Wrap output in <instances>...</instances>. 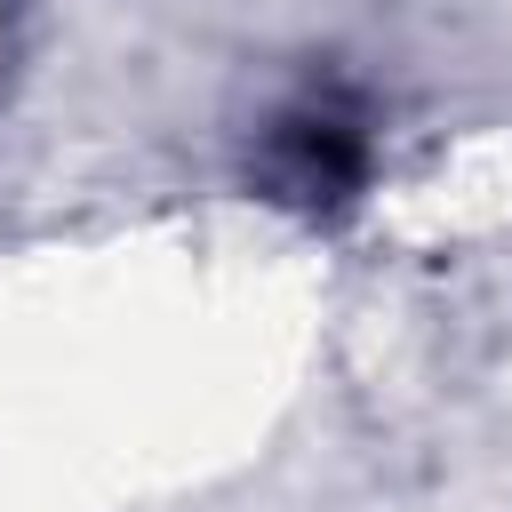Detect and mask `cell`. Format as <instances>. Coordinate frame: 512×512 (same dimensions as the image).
I'll use <instances>...</instances> for the list:
<instances>
[{
  "mask_svg": "<svg viewBox=\"0 0 512 512\" xmlns=\"http://www.w3.org/2000/svg\"><path fill=\"white\" fill-rule=\"evenodd\" d=\"M352 168H360V144H352L344 120L312 112V120H288L280 128V184L288 192H344Z\"/></svg>",
  "mask_w": 512,
  "mask_h": 512,
  "instance_id": "6da1fadb",
  "label": "cell"
}]
</instances>
